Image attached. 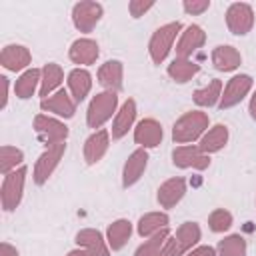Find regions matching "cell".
Masks as SVG:
<instances>
[{"mask_svg":"<svg viewBox=\"0 0 256 256\" xmlns=\"http://www.w3.org/2000/svg\"><path fill=\"white\" fill-rule=\"evenodd\" d=\"M64 154H66V142L46 144V148L42 150V154L34 162V170H32V180H34L36 186H44L50 180V176L58 168Z\"/></svg>","mask_w":256,"mask_h":256,"instance_id":"obj_5","label":"cell"},{"mask_svg":"<svg viewBox=\"0 0 256 256\" xmlns=\"http://www.w3.org/2000/svg\"><path fill=\"white\" fill-rule=\"evenodd\" d=\"M32 128L36 132V136L46 142V144H56V142H66L70 130L66 126L64 120L56 118V116H50V114H36L34 120H32Z\"/></svg>","mask_w":256,"mask_h":256,"instance_id":"obj_7","label":"cell"},{"mask_svg":"<svg viewBox=\"0 0 256 256\" xmlns=\"http://www.w3.org/2000/svg\"><path fill=\"white\" fill-rule=\"evenodd\" d=\"M32 64V52L24 44H6L0 52V66L10 72H24Z\"/></svg>","mask_w":256,"mask_h":256,"instance_id":"obj_15","label":"cell"},{"mask_svg":"<svg viewBox=\"0 0 256 256\" xmlns=\"http://www.w3.org/2000/svg\"><path fill=\"white\" fill-rule=\"evenodd\" d=\"M184 26L182 22L174 20V22H166L162 24L160 28H156L148 40V54H150V60L152 64L160 66L166 62V58L170 56V52L174 50V44L178 42L180 34H182Z\"/></svg>","mask_w":256,"mask_h":256,"instance_id":"obj_2","label":"cell"},{"mask_svg":"<svg viewBox=\"0 0 256 256\" xmlns=\"http://www.w3.org/2000/svg\"><path fill=\"white\" fill-rule=\"evenodd\" d=\"M156 6V2L154 0H130L128 2V12H130V16L136 20V18H142L148 10H152Z\"/></svg>","mask_w":256,"mask_h":256,"instance_id":"obj_36","label":"cell"},{"mask_svg":"<svg viewBox=\"0 0 256 256\" xmlns=\"http://www.w3.org/2000/svg\"><path fill=\"white\" fill-rule=\"evenodd\" d=\"M40 80H42V68H28L24 70L16 82H14V94L20 100L32 98L36 92H40Z\"/></svg>","mask_w":256,"mask_h":256,"instance_id":"obj_27","label":"cell"},{"mask_svg":"<svg viewBox=\"0 0 256 256\" xmlns=\"http://www.w3.org/2000/svg\"><path fill=\"white\" fill-rule=\"evenodd\" d=\"M248 114H250L252 120H256V90L252 92V96L248 100Z\"/></svg>","mask_w":256,"mask_h":256,"instance_id":"obj_42","label":"cell"},{"mask_svg":"<svg viewBox=\"0 0 256 256\" xmlns=\"http://www.w3.org/2000/svg\"><path fill=\"white\" fill-rule=\"evenodd\" d=\"M228 140H230V130H228V126L226 124H214V126H210L206 132H204V136L198 140V148L204 152V154H216V152H220V150H224L226 148V144H228Z\"/></svg>","mask_w":256,"mask_h":256,"instance_id":"obj_23","label":"cell"},{"mask_svg":"<svg viewBox=\"0 0 256 256\" xmlns=\"http://www.w3.org/2000/svg\"><path fill=\"white\" fill-rule=\"evenodd\" d=\"M26 176H28V168L20 166L16 170H12L10 174L2 176V184H0V206L4 212H14L24 196V184H26Z\"/></svg>","mask_w":256,"mask_h":256,"instance_id":"obj_4","label":"cell"},{"mask_svg":"<svg viewBox=\"0 0 256 256\" xmlns=\"http://www.w3.org/2000/svg\"><path fill=\"white\" fill-rule=\"evenodd\" d=\"M210 156L204 154L198 144H180L172 150V164L180 170H198L204 172L206 168H210Z\"/></svg>","mask_w":256,"mask_h":256,"instance_id":"obj_10","label":"cell"},{"mask_svg":"<svg viewBox=\"0 0 256 256\" xmlns=\"http://www.w3.org/2000/svg\"><path fill=\"white\" fill-rule=\"evenodd\" d=\"M172 236L170 228H164L160 232H156L150 238H144V242L134 250V256H158V252L162 250V246L166 244V240Z\"/></svg>","mask_w":256,"mask_h":256,"instance_id":"obj_34","label":"cell"},{"mask_svg":"<svg viewBox=\"0 0 256 256\" xmlns=\"http://www.w3.org/2000/svg\"><path fill=\"white\" fill-rule=\"evenodd\" d=\"M210 128V118L202 110L184 112L172 126V140L174 144H198L204 132Z\"/></svg>","mask_w":256,"mask_h":256,"instance_id":"obj_1","label":"cell"},{"mask_svg":"<svg viewBox=\"0 0 256 256\" xmlns=\"http://www.w3.org/2000/svg\"><path fill=\"white\" fill-rule=\"evenodd\" d=\"M110 140H112L110 130H106V128L94 130V132L84 140V148H82L84 162H86L88 166L98 164V162L106 156V152H108V148H110Z\"/></svg>","mask_w":256,"mask_h":256,"instance_id":"obj_16","label":"cell"},{"mask_svg":"<svg viewBox=\"0 0 256 256\" xmlns=\"http://www.w3.org/2000/svg\"><path fill=\"white\" fill-rule=\"evenodd\" d=\"M64 82V70L58 62H48L42 66V80H40V100L48 98L50 94H54L56 90L62 88Z\"/></svg>","mask_w":256,"mask_h":256,"instance_id":"obj_29","label":"cell"},{"mask_svg":"<svg viewBox=\"0 0 256 256\" xmlns=\"http://www.w3.org/2000/svg\"><path fill=\"white\" fill-rule=\"evenodd\" d=\"M158 256H184V252H182V248H180L178 240L174 238V234L166 240V244L162 246V250L158 252Z\"/></svg>","mask_w":256,"mask_h":256,"instance_id":"obj_38","label":"cell"},{"mask_svg":"<svg viewBox=\"0 0 256 256\" xmlns=\"http://www.w3.org/2000/svg\"><path fill=\"white\" fill-rule=\"evenodd\" d=\"M20 166H24V152L16 146L2 144L0 146V174L6 176Z\"/></svg>","mask_w":256,"mask_h":256,"instance_id":"obj_32","label":"cell"},{"mask_svg":"<svg viewBox=\"0 0 256 256\" xmlns=\"http://www.w3.org/2000/svg\"><path fill=\"white\" fill-rule=\"evenodd\" d=\"M66 86L70 96L76 100V104H80L82 100H86V96L92 90V74L86 68H72L66 76Z\"/></svg>","mask_w":256,"mask_h":256,"instance_id":"obj_24","label":"cell"},{"mask_svg":"<svg viewBox=\"0 0 256 256\" xmlns=\"http://www.w3.org/2000/svg\"><path fill=\"white\" fill-rule=\"evenodd\" d=\"M204 44H206V32H204V28L198 26V24H188L182 30V34H180L174 52H176L178 58H192V54L198 52Z\"/></svg>","mask_w":256,"mask_h":256,"instance_id":"obj_18","label":"cell"},{"mask_svg":"<svg viewBox=\"0 0 256 256\" xmlns=\"http://www.w3.org/2000/svg\"><path fill=\"white\" fill-rule=\"evenodd\" d=\"M98 84L108 90V92H116L120 94L124 88V64L120 60H106L104 64H100L98 72H96Z\"/></svg>","mask_w":256,"mask_h":256,"instance_id":"obj_20","label":"cell"},{"mask_svg":"<svg viewBox=\"0 0 256 256\" xmlns=\"http://www.w3.org/2000/svg\"><path fill=\"white\" fill-rule=\"evenodd\" d=\"M76 100L70 96L68 90L60 88L56 90L54 94H50L48 98H42L40 100V110L44 114H50V116H56L60 120H70L74 114H76Z\"/></svg>","mask_w":256,"mask_h":256,"instance_id":"obj_11","label":"cell"},{"mask_svg":"<svg viewBox=\"0 0 256 256\" xmlns=\"http://www.w3.org/2000/svg\"><path fill=\"white\" fill-rule=\"evenodd\" d=\"M8 92H10V78L8 76H0V110H6L8 106Z\"/></svg>","mask_w":256,"mask_h":256,"instance_id":"obj_39","label":"cell"},{"mask_svg":"<svg viewBox=\"0 0 256 256\" xmlns=\"http://www.w3.org/2000/svg\"><path fill=\"white\" fill-rule=\"evenodd\" d=\"M226 28L234 36H246L254 28V8L248 2H232L224 14Z\"/></svg>","mask_w":256,"mask_h":256,"instance_id":"obj_8","label":"cell"},{"mask_svg":"<svg viewBox=\"0 0 256 256\" xmlns=\"http://www.w3.org/2000/svg\"><path fill=\"white\" fill-rule=\"evenodd\" d=\"M164 228H170V216L164 210L146 212L138 218V224H136V232L142 238H150V236H154L156 232H160Z\"/></svg>","mask_w":256,"mask_h":256,"instance_id":"obj_28","label":"cell"},{"mask_svg":"<svg viewBox=\"0 0 256 256\" xmlns=\"http://www.w3.org/2000/svg\"><path fill=\"white\" fill-rule=\"evenodd\" d=\"M136 116H138L136 100H134V98H126V100L120 104L116 116L112 118V128H110L112 140H120V138H124L130 130H134V126H136Z\"/></svg>","mask_w":256,"mask_h":256,"instance_id":"obj_13","label":"cell"},{"mask_svg":"<svg viewBox=\"0 0 256 256\" xmlns=\"http://www.w3.org/2000/svg\"><path fill=\"white\" fill-rule=\"evenodd\" d=\"M252 88H254V78L250 74H234L222 90V98H220L218 108L228 110V108L238 106L252 92Z\"/></svg>","mask_w":256,"mask_h":256,"instance_id":"obj_9","label":"cell"},{"mask_svg":"<svg viewBox=\"0 0 256 256\" xmlns=\"http://www.w3.org/2000/svg\"><path fill=\"white\" fill-rule=\"evenodd\" d=\"M216 252L218 256H246L248 254L246 238L242 234H228L218 242Z\"/></svg>","mask_w":256,"mask_h":256,"instance_id":"obj_33","label":"cell"},{"mask_svg":"<svg viewBox=\"0 0 256 256\" xmlns=\"http://www.w3.org/2000/svg\"><path fill=\"white\" fill-rule=\"evenodd\" d=\"M222 90H224V84L220 78H212L208 80V84H204L202 88L194 90L192 94V100L198 108H214L220 104V98H222Z\"/></svg>","mask_w":256,"mask_h":256,"instance_id":"obj_30","label":"cell"},{"mask_svg":"<svg viewBox=\"0 0 256 256\" xmlns=\"http://www.w3.org/2000/svg\"><path fill=\"white\" fill-rule=\"evenodd\" d=\"M0 256H20V252L10 242H0Z\"/></svg>","mask_w":256,"mask_h":256,"instance_id":"obj_41","label":"cell"},{"mask_svg":"<svg viewBox=\"0 0 256 256\" xmlns=\"http://www.w3.org/2000/svg\"><path fill=\"white\" fill-rule=\"evenodd\" d=\"M132 230L134 228H132V222L128 218H116V220H112L108 224V228H106V242H108L110 250L112 252L122 250L128 244V240L132 236Z\"/></svg>","mask_w":256,"mask_h":256,"instance_id":"obj_26","label":"cell"},{"mask_svg":"<svg viewBox=\"0 0 256 256\" xmlns=\"http://www.w3.org/2000/svg\"><path fill=\"white\" fill-rule=\"evenodd\" d=\"M208 8H210V0H184L182 2V10L190 16H200L208 12Z\"/></svg>","mask_w":256,"mask_h":256,"instance_id":"obj_37","label":"cell"},{"mask_svg":"<svg viewBox=\"0 0 256 256\" xmlns=\"http://www.w3.org/2000/svg\"><path fill=\"white\" fill-rule=\"evenodd\" d=\"M232 224H234V216H232V212L226 210V208H214V210L208 214V228H210V232H214V234H224V232H228V230L232 228Z\"/></svg>","mask_w":256,"mask_h":256,"instance_id":"obj_35","label":"cell"},{"mask_svg":"<svg viewBox=\"0 0 256 256\" xmlns=\"http://www.w3.org/2000/svg\"><path fill=\"white\" fill-rule=\"evenodd\" d=\"M134 142L138 144V148L150 150V148H158L164 140V128L156 118H142L136 122L134 126Z\"/></svg>","mask_w":256,"mask_h":256,"instance_id":"obj_12","label":"cell"},{"mask_svg":"<svg viewBox=\"0 0 256 256\" xmlns=\"http://www.w3.org/2000/svg\"><path fill=\"white\" fill-rule=\"evenodd\" d=\"M210 60H212V66L218 72H234L242 64V54L232 44H218V46L212 48Z\"/></svg>","mask_w":256,"mask_h":256,"instance_id":"obj_21","label":"cell"},{"mask_svg":"<svg viewBox=\"0 0 256 256\" xmlns=\"http://www.w3.org/2000/svg\"><path fill=\"white\" fill-rule=\"evenodd\" d=\"M72 24L78 32L90 34L104 16V6L96 0H80L72 6Z\"/></svg>","mask_w":256,"mask_h":256,"instance_id":"obj_6","label":"cell"},{"mask_svg":"<svg viewBox=\"0 0 256 256\" xmlns=\"http://www.w3.org/2000/svg\"><path fill=\"white\" fill-rule=\"evenodd\" d=\"M98 56H100V46L94 38H88V36L76 38L68 48V58H70V62L78 64V68L94 64L98 60Z\"/></svg>","mask_w":256,"mask_h":256,"instance_id":"obj_19","label":"cell"},{"mask_svg":"<svg viewBox=\"0 0 256 256\" xmlns=\"http://www.w3.org/2000/svg\"><path fill=\"white\" fill-rule=\"evenodd\" d=\"M186 190H188V184L182 176H172L168 180H164L158 190H156V200L160 204V208L164 210H170L174 208L176 204H180V200L186 196Z\"/></svg>","mask_w":256,"mask_h":256,"instance_id":"obj_17","label":"cell"},{"mask_svg":"<svg viewBox=\"0 0 256 256\" xmlns=\"http://www.w3.org/2000/svg\"><path fill=\"white\" fill-rule=\"evenodd\" d=\"M148 150L144 148H136L134 152L128 154L124 166H122V188H132L134 184L140 182V178L144 176L146 168H148Z\"/></svg>","mask_w":256,"mask_h":256,"instance_id":"obj_14","label":"cell"},{"mask_svg":"<svg viewBox=\"0 0 256 256\" xmlns=\"http://www.w3.org/2000/svg\"><path fill=\"white\" fill-rule=\"evenodd\" d=\"M198 72H200V64L196 60H192V58H178V56H174L170 60V64L166 66L168 78L172 82H176V84L190 82Z\"/></svg>","mask_w":256,"mask_h":256,"instance_id":"obj_25","label":"cell"},{"mask_svg":"<svg viewBox=\"0 0 256 256\" xmlns=\"http://www.w3.org/2000/svg\"><path fill=\"white\" fill-rule=\"evenodd\" d=\"M74 242L80 248L88 250L92 256H110V252H112L108 242H106V234H102L96 228H82V230H78Z\"/></svg>","mask_w":256,"mask_h":256,"instance_id":"obj_22","label":"cell"},{"mask_svg":"<svg viewBox=\"0 0 256 256\" xmlns=\"http://www.w3.org/2000/svg\"><path fill=\"white\" fill-rule=\"evenodd\" d=\"M186 256H218V252L210 244H198L196 248H192L190 252H186Z\"/></svg>","mask_w":256,"mask_h":256,"instance_id":"obj_40","label":"cell"},{"mask_svg":"<svg viewBox=\"0 0 256 256\" xmlns=\"http://www.w3.org/2000/svg\"><path fill=\"white\" fill-rule=\"evenodd\" d=\"M66 256H92V254H90L88 250H84V248H80V246H78V248L70 250V252H68Z\"/></svg>","mask_w":256,"mask_h":256,"instance_id":"obj_43","label":"cell"},{"mask_svg":"<svg viewBox=\"0 0 256 256\" xmlns=\"http://www.w3.org/2000/svg\"><path fill=\"white\" fill-rule=\"evenodd\" d=\"M118 94L116 92H108L102 90L98 94H94L88 102L86 108V126L94 130H100L108 120H112L118 112Z\"/></svg>","mask_w":256,"mask_h":256,"instance_id":"obj_3","label":"cell"},{"mask_svg":"<svg viewBox=\"0 0 256 256\" xmlns=\"http://www.w3.org/2000/svg\"><path fill=\"white\" fill-rule=\"evenodd\" d=\"M174 238L178 240V244H180V248H182V252L186 256V252H190L192 248H196L200 244V240H202V228H200L198 222H182L176 228Z\"/></svg>","mask_w":256,"mask_h":256,"instance_id":"obj_31","label":"cell"}]
</instances>
